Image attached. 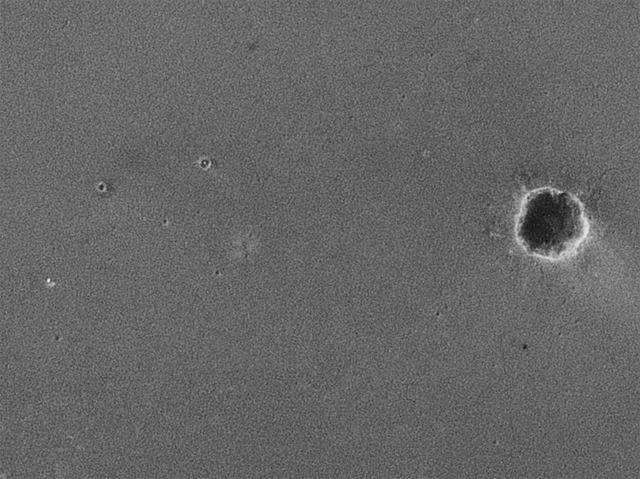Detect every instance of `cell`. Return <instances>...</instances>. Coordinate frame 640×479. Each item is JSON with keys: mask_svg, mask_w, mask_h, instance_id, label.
Segmentation results:
<instances>
[{"mask_svg": "<svg viewBox=\"0 0 640 479\" xmlns=\"http://www.w3.org/2000/svg\"><path fill=\"white\" fill-rule=\"evenodd\" d=\"M587 220L580 202L554 188L532 191L524 200L516 235L524 249L536 256L560 258L584 239Z\"/></svg>", "mask_w": 640, "mask_h": 479, "instance_id": "cell-1", "label": "cell"}]
</instances>
